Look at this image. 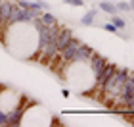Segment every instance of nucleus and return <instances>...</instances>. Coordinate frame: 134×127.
Returning <instances> with one entry per match:
<instances>
[{
    "label": "nucleus",
    "mask_w": 134,
    "mask_h": 127,
    "mask_svg": "<svg viewBox=\"0 0 134 127\" xmlns=\"http://www.w3.org/2000/svg\"><path fill=\"white\" fill-rule=\"evenodd\" d=\"M115 8H119V10H132V8H130V4H126V2H119L117 6H115Z\"/></svg>",
    "instance_id": "7"
},
{
    "label": "nucleus",
    "mask_w": 134,
    "mask_h": 127,
    "mask_svg": "<svg viewBox=\"0 0 134 127\" xmlns=\"http://www.w3.org/2000/svg\"><path fill=\"white\" fill-rule=\"evenodd\" d=\"M90 58L65 60V62L56 69V73L62 77L77 94L92 98L94 90H96V87H98V71L94 69Z\"/></svg>",
    "instance_id": "2"
},
{
    "label": "nucleus",
    "mask_w": 134,
    "mask_h": 127,
    "mask_svg": "<svg viewBox=\"0 0 134 127\" xmlns=\"http://www.w3.org/2000/svg\"><path fill=\"white\" fill-rule=\"evenodd\" d=\"M63 2H65V4H73V6H82V4H84L82 0H63Z\"/></svg>",
    "instance_id": "8"
},
{
    "label": "nucleus",
    "mask_w": 134,
    "mask_h": 127,
    "mask_svg": "<svg viewBox=\"0 0 134 127\" xmlns=\"http://www.w3.org/2000/svg\"><path fill=\"white\" fill-rule=\"evenodd\" d=\"M2 42L12 56L19 60H33L38 52L40 33L35 19L10 21L2 27Z\"/></svg>",
    "instance_id": "1"
},
{
    "label": "nucleus",
    "mask_w": 134,
    "mask_h": 127,
    "mask_svg": "<svg viewBox=\"0 0 134 127\" xmlns=\"http://www.w3.org/2000/svg\"><path fill=\"white\" fill-rule=\"evenodd\" d=\"M105 29H107V31H109V33H117V31H119V29H117V27H115V25H113V23H107V25H105Z\"/></svg>",
    "instance_id": "9"
},
{
    "label": "nucleus",
    "mask_w": 134,
    "mask_h": 127,
    "mask_svg": "<svg viewBox=\"0 0 134 127\" xmlns=\"http://www.w3.org/2000/svg\"><path fill=\"white\" fill-rule=\"evenodd\" d=\"M54 121H58V119H54L52 114L42 104H36V102L25 108L21 118V125H54Z\"/></svg>",
    "instance_id": "3"
},
{
    "label": "nucleus",
    "mask_w": 134,
    "mask_h": 127,
    "mask_svg": "<svg viewBox=\"0 0 134 127\" xmlns=\"http://www.w3.org/2000/svg\"><path fill=\"white\" fill-rule=\"evenodd\" d=\"M94 16H96V14H94V12H90V14H88V16H84V17H82V23H84V25H86V23H88V25H90V23H92V19H94Z\"/></svg>",
    "instance_id": "6"
},
{
    "label": "nucleus",
    "mask_w": 134,
    "mask_h": 127,
    "mask_svg": "<svg viewBox=\"0 0 134 127\" xmlns=\"http://www.w3.org/2000/svg\"><path fill=\"white\" fill-rule=\"evenodd\" d=\"M100 8H102V10H105V12H111V14H113L115 10H117L113 4H109V2H102V4H100Z\"/></svg>",
    "instance_id": "5"
},
{
    "label": "nucleus",
    "mask_w": 134,
    "mask_h": 127,
    "mask_svg": "<svg viewBox=\"0 0 134 127\" xmlns=\"http://www.w3.org/2000/svg\"><path fill=\"white\" fill-rule=\"evenodd\" d=\"M111 23H113L115 27H119V29H125V25H126V23L121 19L119 16H111Z\"/></svg>",
    "instance_id": "4"
},
{
    "label": "nucleus",
    "mask_w": 134,
    "mask_h": 127,
    "mask_svg": "<svg viewBox=\"0 0 134 127\" xmlns=\"http://www.w3.org/2000/svg\"><path fill=\"white\" fill-rule=\"evenodd\" d=\"M0 2H4V0H0Z\"/></svg>",
    "instance_id": "10"
}]
</instances>
